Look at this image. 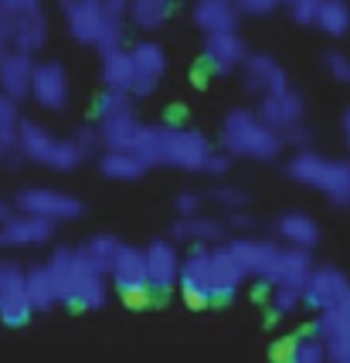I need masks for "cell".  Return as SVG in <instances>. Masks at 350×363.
Returning <instances> with one entry per match:
<instances>
[{
    "instance_id": "1",
    "label": "cell",
    "mask_w": 350,
    "mask_h": 363,
    "mask_svg": "<svg viewBox=\"0 0 350 363\" xmlns=\"http://www.w3.org/2000/svg\"><path fill=\"white\" fill-rule=\"evenodd\" d=\"M140 157L150 167H174L184 174H204L207 160L214 157V146L204 133L187 126H146Z\"/></svg>"
},
{
    "instance_id": "2",
    "label": "cell",
    "mask_w": 350,
    "mask_h": 363,
    "mask_svg": "<svg viewBox=\"0 0 350 363\" xmlns=\"http://www.w3.org/2000/svg\"><path fill=\"white\" fill-rule=\"evenodd\" d=\"M48 269L68 309H102L109 302V272L96 269L79 248H58L48 258Z\"/></svg>"
},
{
    "instance_id": "3",
    "label": "cell",
    "mask_w": 350,
    "mask_h": 363,
    "mask_svg": "<svg viewBox=\"0 0 350 363\" xmlns=\"http://www.w3.org/2000/svg\"><path fill=\"white\" fill-rule=\"evenodd\" d=\"M222 150L235 160H258L272 163L286 150V140L272 126L262 123V116L252 109H231L222 123Z\"/></svg>"
},
{
    "instance_id": "4",
    "label": "cell",
    "mask_w": 350,
    "mask_h": 363,
    "mask_svg": "<svg viewBox=\"0 0 350 363\" xmlns=\"http://www.w3.org/2000/svg\"><path fill=\"white\" fill-rule=\"evenodd\" d=\"M286 170L296 184L327 194L334 204H350V160L323 157V153H313V150H296Z\"/></svg>"
},
{
    "instance_id": "5",
    "label": "cell",
    "mask_w": 350,
    "mask_h": 363,
    "mask_svg": "<svg viewBox=\"0 0 350 363\" xmlns=\"http://www.w3.org/2000/svg\"><path fill=\"white\" fill-rule=\"evenodd\" d=\"M65 28L79 45H92L99 51L123 48V17H112L99 0H62Z\"/></svg>"
},
{
    "instance_id": "6",
    "label": "cell",
    "mask_w": 350,
    "mask_h": 363,
    "mask_svg": "<svg viewBox=\"0 0 350 363\" xmlns=\"http://www.w3.org/2000/svg\"><path fill=\"white\" fill-rule=\"evenodd\" d=\"M17 214H28V218H41L48 224H65L82 218V201L68 190H55V187H28L17 194Z\"/></svg>"
},
{
    "instance_id": "7",
    "label": "cell",
    "mask_w": 350,
    "mask_h": 363,
    "mask_svg": "<svg viewBox=\"0 0 350 363\" xmlns=\"http://www.w3.org/2000/svg\"><path fill=\"white\" fill-rule=\"evenodd\" d=\"M34 316L31 299H28V269L21 265H4L0 272V323L21 330Z\"/></svg>"
},
{
    "instance_id": "8",
    "label": "cell",
    "mask_w": 350,
    "mask_h": 363,
    "mask_svg": "<svg viewBox=\"0 0 350 363\" xmlns=\"http://www.w3.org/2000/svg\"><path fill=\"white\" fill-rule=\"evenodd\" d=\"M180 296L191 309H207L214 302L211 292V248H191L180 265Z\"/></svg>"
},
{
    "instance_id": "9",
    "label": "cell",
    "mask_w": 350,
    "mask_h": 363,
    "mask_svg": "<svg viewBox=\"0 0 350 363\" xmlns=\"http://www.w3.org/2000/svg\"><path fill=\"white\" fill-rule=\"evenodd\" d=\"M146 255V279H150V289L153 296H167L170 289L180 285V265L184 258L177 252V241H167V238H157L143 248Z\"/></svg>"
},
{
    "instance_id": "10",
    "label": "cell",
    "mask_w": 350,
    "mask_h": 363,
    "mask_svg": "<svg viewBox=\"0 0 350 363\" xmlns=\"http://www.w3.org/2000/svg\"><path fill=\"white\" fill-rule=\"evenodd\" d=\"M255 112H258L262 123L272 126L279 136H289L292 129L306 126V102H302V95L296 92V89H283V92L258 99V109Z\"/></svg>"
},
{
    "instance_id": "11",
    "label": "cell",
    "mask_w": 350,
    "mask_h": 363,
    "mask_svg": "<svg viewBox=\"0 0 350 363\" xmlns=\"http://www.w3.org/2000/svg\"><path fill=\"white\" fill-rule=\"evenodd\" d=\"M350 302V279L334 265H317L306 282V306L313 313H327Z\"/></svg>"
},
{
    "instance_id": "12",
    "label": "cell",
    "mask_w": 350,
    "mask_h": 363,
    "mask_svg": "<svg viewBox=\"0 0 350 363\" xmlns=\"http://www.w3.org/2000/svg\"><path fill=\"white\" fill-rule=\"evenodd\" d=\"M31 99L48 112H62L72 99V85H68V72L58 62H34V79H31Z\"/></svg>"
},
{
    "instance_id": "13",
    "label": "cell",
    "mask_w": 350,
    "mask_h": 363,
    "mask_svg": "<svg viewBox=\"0 0 350 363\" xmlns=\"http://www.w3.org/2000/svg\"><path fill=\"white\" fill-rule=\"evenodd\" d=\"M133 51V65H136V79H133V99H146V95L157 92L160 79L167 72V51L157 41H140V45L129 48Z\"/></svg>"
},
{
    "instance_id": "14",
    "label": "cell",
    "mask_w": 350,
    "mask_h": 363,
    "mask_svg": "<svg viewBox=\"0 0 350 363\" xmlns=\"http://www.w3.org/2000/svg\"><path fill=\"white\" fill-rule=\"evenodd\" d=\"M228 248L231 255L241 262V269L248 272V279H266L275 265V258L283 252V245L279 241H272V238H255V235H241L235 241H228Z\"/></svg>"
},
{
    "instance_id": "15",
    "label": "cell",
    "mask_w": 350,
    "mask_h": 363,
    "mask_svg": "<svg viewBox=\"0 0 350 363\" xmlns=\"http://www.w3.org/2000/svg\"><path fill=\"white\" fill-rule=\"evenodd\" d=\"M313 333L327 343L330 363L350 360V302L337 306V309H327V313H317Z\"/></svg>"
},
{
    "instance_id": "16",
    "label": "cell",
    "mask_w": 350,
    "mask_h": 363,
    "mask_svg": "<svg viewBox=\"0 0 350 363\" xmlns=\"http://www.w3.org/2000/svg\"><path fill=\"white\" fill-rule=\"evenodd\" d=\"M241 79H245V89L252 95H258V99L289 89L286 68L275 62L272 55H248L245 65H241Z\"/></svg>"
},
{
    "instance_id": "17",
    "label": "cell",
    "mask_w": 350,
    "mask_h": 363,
    "mask_svg": "<svg viewBox=\"0 0 350 363\" xmlns=\"http://www.w3.org/2000/svg\"><path fill=\"white\" fill-rule=\"evenodd\" d=\"M245 279H248V272L241 269V262L231 255L228 245L211 248V292H214V302H228L245 285Z\"/></svg>"
},
{
    "instance_id": "18",
    "label": "cell",
    "mask_w": 350,
    "mask_h": 363,
    "mask_svg": "<svg viewBox=\"0 0 350 363\" xmlns=\"http://www.w3.org/2000/svg\"><path fill=\"white\" fill-rule=\"evenodd\" d=\"M201 58H204V65L211 68V72H222V75H228V72H235V68H241V65H245V58H248V48H245V41H241L239 31L211 34V38H204V51H201Z\"/></svg>"
},
{
    "instance_id": "19",
    "label": "cell",
    "mask_w": 350,
    "mask_h": 363,
    "mask_svg": "<svg viewBox=\"0 0 350 363\" xmlns=\"http://www.w3.org/2000/svg\"><path fill=\"white\" fill-rule=\"evenodd\" d=\"M313 269L317 265H313L310 252H302V248H283L279 258H275V265H272V272L262 279V285L266 289H275V285H300V289H306Z\"/></svg>"
},
{
    "instance_id": "20",
    "label": "cell",
    "mask_w": 350,
    "mask_h": 363,
    "mask_svg": "<svg viewBox=\"0 0 350 363\" xmlns=\"http://www.w3.org/2000/svg\"><path fill=\"white\" fill-rule=\"evenodd\" d=\"M31 79H34V62L24 51H7L0 55V95L7 99H28L31 95Z\"/></svg>"
},
{
    "instance_id": "21",
    "label": "cell",
    "mask_w": 350,
    "mask_h": 363,
    "mask_svg": "<svg viewBox=\"0 0 350 363\" xmlns=\"http://www.w3.org/2000/svg\"><path fill=\"white\" fill-rule=\"evenodd\" d=\"M55 235V224L28 214H14L7 224H0V248H34L45 245Z\"/></svg>"
},
{
    "instance_id": "22",
    "label": "cell",
    "mask_w": 350,
    "mask_h": 363,
    "mask_svg": "<svg viewBox=\"0 0 350 363\" xmlns=\"http://www.w3.org/2000/svg\"><path fill=\"white\" fill-rule=\"evenodd\" d=\"M112 285L123 292H136V289H150V279H146V255L143 248H133V245H123V252L116 255L109 269ZM153 292V289H150Z\"/></svg>"
},
{
    "instance_id": "23",
    "label": "cell",
    "mask_w": 350,
    "mask_h": 363,
    "mask_svg": "<svg viewBox=\"0 0 350 363\" xmlns=\"http://www.w3.org/2000/svg\"><path fill=\"white\" fill-rule=\"evenodd\" d=\"M224 231L228 224L214 218H177V224L170 228V241H184L191 248H218L224 245Z\"/></svg>"
},
{
    "instance_id": "24",
    "label": "cell",
    "mask_w": 350,
    "mask_h": 363,
    "mask_svg": "<svg viewBox=\"0 0 350 363\" xmlns=\"http://www.w3.org/2000/svg\"><path fill=\"white\" fill-rule=\"evenodd\" d=\"M55 150H58V136H55L51 129H45L41 123H31V119L21 123V133H17V153L28 160V163L51 167Z\"/></svg>"
},
{
    "instance_id": "25",
    "label": "cell",
    "mask_w": 350,
    "mask_h": 363,
    "mask_svg": "<svg viewBox=\"0 0 350 363\" xmlns=\"http://www.w3.org/2000/svg\"><path fill=\"white\" fill-rule=\"evenodd\" d=\"M239 7L231 4V0H197L194 4V24L204 31V38H211V34H231L235 28H239Z\"/></svg>"
},
{
    "instance_id": "26",
    "label": "cell",
    "mask_w": 350,
    "mask_h": 363,
    "mask_svg": "<svg viewBox=\"0 0 350 363\" xmlns=\"http://www.w3.org/2000/svg\"><path fill=\"white\" fill-rule=\"evenodd\" d=\"M275 235L283 241V248H302V252H310V248H317V241H319V224L310 214H302V211H289V214H283L275 221Z\"/></svg>"
},
{
    "instance_id": "27",
    "label": "cell",
    "mask_w": 350,
    "mask_h": 363,
    "mask_svg": "<svg viewBox=\"0 0 350 363\" xmlns=\"http://www.w3.org/2000/svg\"><path fill=\"white\" fill-rule=\"evenodd\" d=\"M99 75H102V85H106L109 92H129V89H133V79H136L133 51H129V48L102 51V68H99Z\"/></svg>"
},
{
    "instance_id": "28",
    "label": "cell",
    "mask_w": 350,
    "mask_h": 363,
    "mask_svg": "<svg viewBox=\"0 0 350 363\" xmlns=\"http://www.w3.org/2000/svg\"><path fill=\"white\" fill-rule=\"evenodd\" d=\"M11 31H14V51L38 55L45 48V41H48V17H45V11L11 17Z\"/></svg>"
},
{
    "instance_id": "29",
    "label": "cell",
    "mask_w": 350,
    "mask_h": 363,
    "mask_svg": "<svg viewBox=\"0 0 350 363\" xmlns=\"http://www.w3.org/2000/svg\"><path fill=\"white\" fill-rule=\"evenodd\" d=\"M99 170H102V177H109V180H140L150 170V163L136 150H102Z\"/></svg>"
},
{
    "instance_id": "30",
    "label": "cell",
    "mask_w": 350,
    "mask_h": 363,
    "mask_svg": "<svg viewBox=\"0 0 350 363\" xmlns=\"http://www.w3.org/2000/svg\"><path fill=\"white\" fill-rule=\"evenodd\" d=\"M28 299H31L34 313H51L58 306V285H55V275H51L48 265H31L28 269Z\"/></svg>"
},
{
    "instance_id": "31",
    "label": "cell",
    "mask_w": 350,
    "mask_h": 363,
    "mask_svg": "<svg viewBox=\"0 0 350 363\" xmlns=\"http://www.w3.org/2000/svg\"><path fill=\"white\" fill-rule=\"evenodd\" d=\"M99 126H119V123H133L136 119V99L129 92H106L99 95L96 102Z\"/></svg>"
},
{
    "instance_id": "32",
    "label": "cell",
    "mask_w": 350,
    "mask_h": 363,
    "mask_svg": "<svg viewBox=\"0 0 350 363\" xmlns=\"http://www.w3.org/2000/svg\"><path fill=\"white\" fill-rule=\"evenodd\" d=\"M170 11H174V7H170V0H129L126 17H129V24H133V28L153 34V31H160V28L170 21Z\"/></svg>"
},
{
    "instance_id": "33",
    "label": "cell",
    "mask_w": 350,
    "mask_h": 363,
    "mask_svg": "<svg viewBox=\"0 0 350 363\" xmlns=\"http://www.w3.org/2000/svg\"><path fill=\"white\" fill-rule=\"evenodd\" d=\"M21 109L14 99L0 95V163L17 153V133H21Z\"/></svg>"
},
{
    "instance_id": "34",
    "label": "cell",
    "mask_w": 350,
    "mask_h": 363,
    "mask_svg": "<svg viewBox=\"0 0 350 363\" xmlns=\"http://www.w3.org/2000/svg\"><path fill=\"white\" fill-rule=\"evenodd\" d=\"M79 252L85 255V258H89V262L96 265V269L109 272L112 262H116V255L123 252V241H119L116 235H106V231H102V235H92V238H89V241L82 245Z\"/></svg>"
},
{
    "instance_id": "35",
    "label": "cell",
    "mask_w": 350,
    "mask_h": 363,
    "mask_svg": "<svg viewBox=\"0 0 350 363\" xmlns=\"http://www.w3.org/2000/svg\"><path fill=\"white\" fill-rule=\"evenodd\" d=\"M317 28L330 38H344L350 31V4L347 0H323L317 17Z\"/></svg>"
},
{
    "instance_id": "36",
    "label": "cell",
    "mask_w": 350,
    "mask_h": 363,
    "mask_svg": "<svg viewBox=\"0 0 350 363\" xmlns=\"http://www.w3.org/2000/svg\"><path fill=\"white\" fill-rule=\"evenodd\" d=\"M269 306L275 316H289L300 306H306V289H300V285H275V289H269Z\"/></svg>"
},
{
    "instance_id": "37",
    "label": "cell",
    "mask_w": 350,
    "mask_h": 363,
    "mask_svg": "<svg viewBox=\"0 0 350 363\" xmlns=\"http://www.w3.org/2000/svg\"><path fill=\"white\" fill-rule=\"evenodd\" d=\"M292 363H330L327 343L319 340L317 333H302V336H296V347H292Z\"/></svg>"
},
{
    "instance_id": "38",
    "label": "cell",
    "mask_w": 350,
    "mask_h": 363,
    "mask_svg": "<svg viewBox=\"0 0 350 363\" xmlns=\"http://www.w3.org/2000/svg\"><path fill=\"white\" fill-rule=\"evenodd\" d=\"M82 150L75 146V140H58V150H55V157H51V167L48 170H58V174H72V170H79L82 167Z\"/></svg>"
},
{
    "instance_id": "39",
    "label": "cell",
    "mask_w": 350,
    "mask_h": 363,
    "mask_svg": "<svg viewBox=\"0 0 350 363\" xmlns=\"http://www.w3.org/2000/svg\"><path fill=\"white\" fill-rule=\"evenodd\" d=\"M211 201L222 207V211H231V214H239L241 207H248V190L241 187H214V194H211Z\"/></svg>"
},
{
    "instance_id": "40",
    "label": "cell",
    "mask_w": 350,
    "mask_h": 363,
    "mask_svg": "<svg viewBox=\"0 0 350 363\" xmlns=\"http://www.w3.org/2000/svg\"><path fill=\"white\" fill-rule=\"evenodd\" d=\"M286 7H289V14H292L296 24H317L323 0H286Z\"/></svg>"
},
{
    "instance_id": "41",
    "label": "cell",
    "mask_w": 350,
    "mask_h": 363,
    "mask_svg": "<svg viewBox=\"0 0 350 363\" xmlns=\"http://www.w3.org/2000/svg\"><path fill=\"white\" fill-rule=\"evenodd\" d=\"M323 65H327V72H330V79L334 82L350 85V55H344V51H330V55L323 58Z\"/></svg>"
},
{
    "instance_id": "42",
    "label": "cell",
    "mask_w": 350,
    "mask_h": 363,
    "mask_svg": "<svg viewBox=\"0 0 350 363\" xmlns=\"http://www.w3.org/2000/svg\"><path fill=\"white\" fill-rule=\"evenodd\" d=\"M201 207H204V197H201V194H194V190L177 194V201H174L177 218H201Z\"/></svg>"
},
{
    "instance_id": "43",
    "label": "cell",
    "mask_w": 350,
    "mask_h": 363,
    "mask_svg": "<svg viewBox=\"0 0 350 363\" xmlns=\"http://www.w3.org/2000/svg\"><path fill=\"white\" fill-rule=\"evenodd\" d=\"M72 140H75V146H79V150H82V157H92V153H96L99 146H102V136H99V126H82L79 133L72 136Z\"/></svg>"
},
{
    "instance_id": "44",
    "label": "cell",
    "mask_w": 350,
    "mask_h": 363,
    "mask_svg": "<svg viewBox=\"0 0 350 363\" xmlns=\"http://www.w3.org/2000/svg\"><path fill=\"white\" fill-rule=\"evenodd\" d=\"M279 4H283V0H235V7H239L241 14H255V17L272 14Z\"/></svg>"
},
{
    "instance_id": "45",
    "label": "cell",
    "mask_w": 350,
    "mask_h": 363,
    "mask_svg": "<svg viewBox=\"0 0 350 363\" xmlns=\"http://www.w3.org/2000/svg\"><path fill=\"white\" fill-rule=\"evenodd\" d=\"M0 4H4V14L7 17H24L41 11V0H0Z\"/></svg>"
},
{
    "instance_id": "46",
    "label": "cell",
    "mask_w": 350,
    "mask_h": 363,
    "mask_svg": "<svg viewBox=\"0 0 350 363\" xmlns=\"http://www.w3.org/2000/svg\"><path fill=\"white\" fill-rule=\"evenodd\" d=\"M119 299L126 302L129 309H146V306L153 302V292H150V289H136V292H123Z\"/></svg>"
},
{
    "instance_id": "47",
    "label": "cell",
    "mask_w": 350,
    "mask_h": 363,
    "mask_svg": "<svg viewBox=\"0 0 350 363\" xmlns=\"http://www.w3.org/2000/svg\"><path fill=\"white\" fill-rule=\"evenodd\" d=\"M292 347H296V336H286L272 347V363H292Z\"/></svg>"
},
{
    "instance_id": "48",
    "label": "cell",
    "mask_w": 350,
    "mask_h": 363,
    "mask_svg": "<svg viewBox=\"0 0 350 363\" xmlns=\"http://www.w3.org/2000/svg\"><path fill=\"white\" fill-rule=\"evenodd\" d=\"M228 170H231V157H228V153H214V157L207 160V170H204V174H211V177H224Z\"/></svg>"
},
{
    "instance_id": "49",
    "label": "cell",
    "mask_w": 350,
    "mask_h": 363,
    "mask_svg": "<svg viewBox=\"0 0 350 363\" xmlns=\"http://www.w3.org/2000/svg\"><path fill=\"white\" fill-rule=\"evenodd\" d=\"M14 51V31H11V17L0 14V55Z\"/></svg>"
},
{
    "instance_id": "50",
    "label": "cell",
    "mask_w": 350,
    "mask_h": 363,
    "mask_svg": "<svg viewBox=\"0 0 350 363\" xmlns=\"http://www.w3.org/2000/svg\"><path fill=\"white\" fill-rule=\"evenodd\" d=\"M99 4H102L112 17H126V11H129V0H99Z\"/></svg>"
},
{
    "instance_id": "51",
    "label": "cell",
    "mask_w": 350,
    "mask_h": 363,
    "mask_svg": "<svg viewBox=\"0 0 350 363\" xmlns=\"http://www.w3.org/2000/svg\"><path fill=\"white\" fill-rule=\"evenodd\" d=\"M14 214H17V207H14V204H7V201L0 197V224H7L11 218H14Z\"/></svg>"
},
{
    "instance_id": "52",
    "label": "cell",
    "mask_w": 350,
    "mask_h": 363,
    "mask_svg": "<svg viewBox=\"0 0 350 363\" xmlns=\"http://www.w3.org/2000/svg\"><path fill=\"white\" fill-rule=\"evenodd\" d=\"M252 218H245V214H241V211H239V214H231V228H239V231H248V228H252Z\"/></svg>"
},
{
    "instance_id": "53",
    "label": "cell",
    "mask_w": 350,
    "mask_h": 363,
    "mask_svg": "<svg viewBox=\"0 0 350 363\" xmlns=\"http://www.w3.org/2000/svg\"><path fill=\"white\" fill-rule=\"evenodd\" d=\"M344 136H347V143H350V109L344 112Z\"/></svg>"
},
{
    "instance_id": "54",
    "label": "cell",
    "mask_w": 350,
    "mask_h": 363,
    "mask_svg": "<svg viewBox=\"0 0 350 363\" xmlns=\"http://www.w3.org/2000/svg\"><path fill=\"white\" fill-rule=\"evenodd\" d=\"M0 14H4V4H0Z\"/></svg>"
},
{
    "instance_id": "55",
    "label": "cell",
    "mask_w": 350,
    "mask_h": 363,
    "mask_svg": "<svg viewBox=\"0 0 350 363\" xmlns=\"http://www.w3.org/2000/svg\"><path fill=\"white\" fill-rule=\"evenodd\" d=\"M0 272H4V265H0Z\"/></svg>"
},
{
    "instance_id": "56",
    "label": "cell",
    "mask_w": 350,
    "mask_h": 363,
    "mask_svg": "<svg viewBox=\"0 0 350 363\" xmlns=\"http://www.w3.org/2000/svg\"><path fill=\"white\" fill-rule=\"evenodd\" d=\"M231 4H235V0H231Z\"/></svg>"
},
{
    "instance_id": "57",
    "label": "cell",
    "mask_w": 350,
    "mask_h": 363,
    "mask_svg": "<svg viewBox=\"0 0 350 363\" xmlns=\"http://www.w3.org/2000/svg\"><path fill=\"white\" fill-rule=\"evenodd\" d=\"M347 146H350V143H347Z\"/></svg>"
}]
</instances>
